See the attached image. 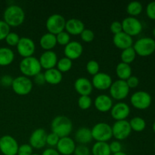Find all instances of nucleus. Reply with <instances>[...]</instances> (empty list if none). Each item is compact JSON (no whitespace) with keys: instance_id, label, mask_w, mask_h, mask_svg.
<instances>
[{"instance_id":"obj_9","label":"nucleus","mask_w":155,"mask_h":155,"mask_svg":"<svg viewBox=\"0 0 155 155\" xmlns=\"http://www.w3.org/2000/svg\"><path fill=\"white\" fill-rule=\"evenodd\" d=\"M152 101V98L148 92L145 91H137L130 97L132 105L139 110H145L150 107Z\"/></svg>"},{"instance_id":"obj_53","label":"nucleus","mask_w":155,"mask_h":155,"mask_svg":"<svg viewBox=\"0 0 155 155\" xmlns=\"http://www.w3.org/2000/svg\"><path fill=\"white\" fill-rule=\"evenodd\" d=\"M32 155H39V154H33Z\"/></svg>"},{"instance_id":"obj_51","label":"nucleus","mask_w":155,"mask_h":155,"mask_svg":"<svg viewBox=\"0 0 155 155\" xmlns=\"http://www.w3.org/2000/svg\"><path fill=\"white\" fill-rule=\"evenodd\" d=\"M152 129L153 130H154V132L155 133V121L154 122V124H153V126H152Z\"/></svg>"},{"instance_id":"obj_2","label":"nucleus","mask_w":155,"mask_h":155,"mask_svg":"<svg viewBox=\"0 0 155 155\" xmlns=\"http://www.w3.org/2000/svg\"><path fill=\"white\" fill-rule=\"evenodd\" d=\"M51 132L55 133L59 138L68 137L73 130L72 121L68 117L57 116L51 123Z\"/></svg>"},{"instance_id":"obj_50","label":"nucleus","mask_w":155,"mask_h":155,"mask_svg":"<svg viewBox=\"0 0 155 155\" xmlns=\"http://www.w3.org/2000/svg\"><path fill=\"white\" fill-rule=\"evenodd\" d=\"M113 155H128V154H126V153L124 152V151H120V152L116 153V154H114Z\"/></svg>"},{"instance_id":"obj_3","label":"nucleus","mask_w":155,"mask_h":155,"mask_svg":"<svg viewBox=\"0 0 155 155\" xmlns=\"http://www.w3.org/2000/svg\"><path fill=\"white\" fill-rule=\"evenodd\" d=\"M19 69L23 76L27 77H34L38 74L41 73L42 67L39 59L34 56L24 58L19 64Z\"/></svg>"},{"instance_id":"obj_22","label":"nucleus","mask_w":155,"mask_h":155,"mask_svg":"<svg viewBox=\"0 0 155 155\" xmlns=\"http://www.w3.org/2000/svg\"><path fill=\"white\" fill-rule=\"evenodd\" d=\"M113 42L117 48L123 50L132 47L133 45V39L124 32L114 35Z\"/></svg>"},{"instance_id":"obj_1","label":"nucleus","mask_w":155,"mask_h":155,"mask_svg":"<svg viewBox=\"0 0 155 155\" xmlns=\"http://www.w3.org/2000/svg\"><path fill=\"white\" fill-rule=\"evenodd\" d=\"M25 20L24 9L17 5L8 6L3 13V21L10 27H17L23 24Z\"/></svg>"},{"instance_id":"obj_8","label":"nucleus","mask_w":155,"mask_h":155,"mask_svg":"<svg viewBox=\"0 0 155 155\" xmlns=\"http://www.w3.org/2000/svg\"><path fill=\"white\" fill-rule=\"evenodd\" d=\"M130 90V89L125 80H117L113 82L109 89V92L112 99L121 101L128 96Z\"/></svg>"},{"instance_id":"obj_52","label":"nucleus","mask_w":155,"mask_h":155,"mask_svg":"<svg viewBox=\"0 0 155 155\" xmlns=\"http://www.w3.org/2000/svg\"><path fill=\"white\" fill-rule=\"evenodd\" d=\"M153 35H154V36L155 37V27L154 28V30H153Z\"/></svg>"},{"instance_id":"obj_44","label":"nucleus","mask_w":155,"mask_h":155,"mask_svg":"<svg viewBox=\"0 0 155 155\" xmlns=\"http://www.w3.org/2000/svg\"><path fill=\"white\" fill-rule=\"evenodd\" d=\"M146 14L151 20H155V1L151 2L146 7Z\"/></svg>"},{"instance_id":"obj_32","label":"nucleus","mask_w":155,"mask_h":155,"mask_svg":"<svg viewBox=\"0 0 155 155\" xmlns=\"http://www.w3.org/2000/svg\"><path fill=\"white\" fill-rule=\"evenodd\" d=\"M130 125L132 130H134L136 132H142L146 127V122L143 118L140 117H135L132 118L130 121Z\"/></svg>"},{"instance_id":"obj_41","label":"nucleus","mask_w":155,"mask_h":155,"mask_svg":"<svg viewBox=\"0 0 155 155\" xmlns=\"http://www.w3.org/2000/svg\"><path fill=\"white\" fill-rule=\"evenodd\" d=\"M33 148L30 146V144H23L19 145L17 155H32Z\"/></svg>"},{"instance_id":"obj_6","label":"nucleus","mask_w":155,"mask_h":155,"mask_svg":"<svg viewBox=\"0 0 155 155\" xmlns=\"http://www.w3.org/2000/svg\"><path fill=\"white\" fill-rule=\"evenodd\" d=\"M33 83L29 77L19 76L14 78L12 88L14 92L18 95H27L31 92Z\"/></svg>"},{"instance_id":"obj_29","label":"nucleus","mask_w":155,"mask_h":155,"mask_svg":"<svg viewBox=\"0 0 155 155\" xmlns=\"http://www.w3.org/2000/svg\"><path fill=\"white\" fill-rule=\"evenodd\" d=\"M92 155H110V147L107 142H96L92 147L91 150Z\"/></svg>"},{"instance_id":"obj_46","label":"nucleus","mask_w":155,"mask_h":155,"mask_svg":"<svg viewBox=\"0 0 155 155\" xmlns=\"http://www.w3.org/2000/svg\"><path fill=\"white\" fill-rule=\"evenodd\" d=\"M14 78L10 75H3L0 78V84L4 87H9L12 86L13 83Z\"/></svg>"},{"instance_id":"obj_19","label":"nucleus","mask_w":155,"mask_h":155,"mask_svg":"<svg viewBox=\"0 0 155 155\" xmlns=\"http://www.w3.org/2000/svg\"><path fill=\"white\" fill-rule=\"evenodd\" d=\"M42 68L46 70L54 68L58 63V55L54 51H45L39 58Z\"/></svg>"},{"instance_id":"obj_14","label":"nucleus","mask_w":155,"mask_h":155,"mask_svg":"<svg viewBox=\"0 0 155 155\" xmlns=\"http://www.w3.org/2000/svg\"><path fill=\"white\" fill-rule=\"evenodd\" d=\"M91 82H92L93 88L100 91L109 89L113 83L111 77L109 74L104 72H99L96 75L93 76Z\"/></svg>"},{"instance_id":"obj_21","label":"nucleus","mask_w":155,"mask_h":155,"mask_svg":"<svg viewBox=\"0 0 155 155\" xmlns=\"http://www.w3.org/2000/svg\"><path fill=\"white\" fill-rule=\"evenodd\" d=\"M74 89L76 92L82 96V95H90L93 90L92 82L86 77H80L77 78L74 82Z\"/></svg>"},{"instance_id":"obj_4","label":"nucleus","mask_w":155,"mask_h":155,"mask_svg":"<svg viewBox=\"0 0 155 155\" xmlns=\"http://www.w3.org/2000/svg\"><path fill=\"white\" fill-rule=\"evenodd\" d=\"M133 48L136 54L141 57H147L155 51V40L151 37H142L133 43Z\"/></svg>"},{"instance_id":"obj_49","label":"nucleus","mask_w":155,"mask_h":155,"mask_svg":"<svg viewBox=\"0 0 155 155\" xmlns=\"http://www.w3.org/2000/svg\"><path fill=\"white\" fill-rule=\"evenodd\" d=\"M42 155H61L58 153V151L56 149H54V148H46L45 150H44V151L42 152Z\"/></svg>"},{"instance_id":"obj_40","label":"nucleus","mask_w":155,"mask_h":155,"mask_svg":"<svg viewBox=\"0 0 155 155\" xmlns=\"http://www.w3.org/2000/svg\"><path fill=\"white\" fill-rule=\"evenodd\" d=\"M10 32V27L4 21H0V41L5 39Z\"/></svg>"},{"instance_id":"obj_34","label":"nucleus","mask_w":155,"mask_h":155,"mask_svg":"<svg viewBox=\"0 0 155 155\" xmlns=\"http://www.w3.org/2000/svg\"><path fill=\"white\" fill-rule=\"evenodd\" d=\"M79 107L82 110H87L92 106V98L89 95H82L80 96L77 101Z\"/></svg>"},{"instance_id":"obj_45","label":"nucleus","mask_w":155,"mask_h":155,"mask_svg":"<svg viewBox=\"0 0 155 155\" xmlns=\"http://www.w3.org/2000/svg\"><path fill=\"white\" fill-rule=\"evenodd\" d=\"M110 150L111 154H116V153L122 151V145L120 141H113L110 144H109Z\"/></svg>"},{"instance_id":"obj_31","label":"nucleus","mask_w":155,"mask_h":155,"mask_svg":"<svg viewBox=\"0 0 155 155\" xmlns=\"http://www.w3.org/2000/svg\"><path fill=\"white\" fill-rule=\"evenodd\" d=\"M143 10V6L142 3L137 1H133L129 3L127 6V12L130 17H134L140 15Z\"/></svg>"},{"instance_id":"obj_30","label":"nucleus","mask_w":155,"mask_h":155,"mask_svg":"<svg viewBox=\"0 0 155 155\" xmlns=\"http://www.w3.org/2000/svg\"><path fill=\"white\" fill-rule=\"evenodd\" d=\"M136 55L137 54H136L133 46L130 47L128 48H126V49L123 50L122 52H121V62L127 64H130L134 61L136 58Z\"/></svg>"},{"instance_id":"obj_13","label":"nucleus","mask_w":155,"mask_h":155,"mask_svg":"<svg viewBox=\"0 0 155 155\" xmlns=\"http://www.w3.org/2000/svg\"><path fill=\"white\" fill-rule=\"evenodd\" d=\"M16 47L18 54L23 58L33 56L36 51L35 42L29 37H21Z\"/></svg>"},{"instance_id":"obj_5","label":"nucleus","mask_w":155,"mask_h":155,"mask_svg":"<svg viewBox=\"0 0 155 155\" xmlns=\"http://www.w3.org/2000/svg\"><path fill=\"white\" fill-rule=\"evenodd\" d=\"M91 132L95 142H107L113 137L111 126L106 123H98L92 127Z\"/></svg>"},{"instance_id":"obj_17","label":"nucleus","mask_w":155,"mask_h":155,"mask_svg":"<svg viewBox=\"0 0 155 155\" xmlns=\"http://www.w3.org/2000/svg\"><path fill=\"white\" fill-rule=\"evenodd\" d=\"M83 52V45L77 41H71L64 47V50L65 57L71 59V61L76 60L81 57Z\"/></svg>"},{"instance_id":"obj_20","label":"nucleus","mask_w":155,"mask_h":155,"mask_svg":"<svg viewBox=\"0 0 155 155\" xmlns=\"http://www.w3.org/2000/svg\"><path fill=\"white\" fill-rule=\"evenodd\" d=\"M94 105L97 110L101 113L110 111L114 105L113 99L111 97L106 94H101L95 98L94 101Z\"/></svg>"},{"instance_id":"obj_28","label":"nucleus","mask_w":155,"mask_h":155,"mask_svg":"<svg viewBox=\"0 0 155 155\" xmlns=\"http://www.w3.org/2000/svg\"><path fill=\"white\" fill-rule=\"evenodd\" d=\"M132 68L130 64L120 62L116 67V74L119 80H127L132 76Z\"/></svg>"},{"instance_id":"obj_7","label":"nucleus","mask_w":155,"mask_h":155,"mask_svg":"<svg viewBox=\"0 0 155 155\" xmlns=\"http://www.w3.org/2000/svg\"><path fill=\"white\" fill-rule=\"evenodd\" d=\"M66 20L64 17L59 14H53L47 18L45 27H46L48 33L57 35L61 32L65 30Z\"/></svg>"},{"instance_id":"obj_37","label":"nucleus","mask_w":155,"mask_h":155,"mask_svg":"<svg viewBox=\"0 0 155 155\" xmlns=\"http://www.w3.org/2000/svg\"><path fill=\"white\" fill-rule=\"evenodd\" d=\"M20 39H21V37L18 33H15V32H10L6 36L5 40L9 46H17V45L19 42Z\"/></svg>"},{"instance_id":"obj_39","label":"nucleus","mask_w":155,"mask_h":155,"mask_svg":"<svg viewBox=\"0 0 155 155\" xmlns=\"http://www.w3.org/2000/svg\"><path fill=\"white\" fill-rule=\"evenodd\" d=\"M60 138L54 133H50L47 134L46 137V145H48L50 148H54L57 146L58 143L59 142Z\"/></svg>"},{"instance_id":"obj_10","label":"nucleus","mask_w":155,"mask_h":155,"mask_svg":"<svg viewBox=\"0 0 155 155\" xmlns=\"http://www.w3.org/2000/svg\"><path fill=\"white\" fill-rule=\"evenodd\" d=\"M121 23H122L123 32L132 37L140 34L143 29L142 22L138 18L134 17H127L124 18Z\"/></svg>"},{"instance_id":"obj_35","label":"nucleus","mask_w":155,"mask_h":155,"mask_svg":"<svg viewBox=\"0 0 155 155\" xmlns=\"http://www.w3.org/2000/svg\"><path fill=\"white\" fill-rule=\"evenodd\" d=\"M86 68L88 74L92 76L96 75L97 74L99 73L100 71L99 64L95 60H91L88 61L87 64H86Z\"/></svg>"},{"instance_id":"obj_18","label":"nucleus","mask_w":155,"mask_h":155,"mask_svg":"<svg viewBox=\"0 0 155 155\" xmlns=\"http://www.w3.org/2000/svg\"><path fill=\"white\" fill-rule=\"evenodd\" d=\"M75 141L71 137L61 138L56 146V150L61 155H71L74 154V150L76 148Z\"/></svg>"},{"instance_id":"obj_16","label":"nucleus","mask_w":155,"mask_h":155,"mask_svg":"<svg viewBox=\"0 0 155 155\" xmlns=\"http://www.w3.org/2000/svg\"><path fill=\"white\" fill-rule=\"evenodd\" d=\"M130 114V107L127 103L118 102L114 104L110 110V115L116 121L125 120Z\"/></svg>"},{"instance_id":"obj_38","label":"nucleus","mask_w":155,"mask_h":155,"mask_svg":"<svg viewBox=\"0 0 155 155\" xmlns=\"http://www.w3.org/2000/svg\"><path fill=\"white\" fill-rule=\"evenodd\" d=\"M80 36L82 41H83L84 42H87V43L92 42L95 39V33L90 29L85 28V30L82 32Z\"/></svg>"},{"instance_id":"obj_36","label":"nucleus","mask_w":155,"mask_h":155,"mask_svg":"<svg viewBox=\"0 0 155 155\" xmlns=\"http://www.w3.org/2000/svg\"><path fill=\"white\" fill-rule=\"evenodd\" d=\"M56 39H57V44L66 46L71 42V35L64 30L56 35Z\"/></svg>"},{"instance_id":"obj_15","label":"nucleus","mask_w":155,"mask_h":155,"mask_svg":"<svg viewBox=\"0 0 155 155\" xmlns=\"http://www.w3.org/2000/svg\"><path fill=\"white\" fill-rule=\"evenodd\" d=\"M47 133L45 130L39 128L31 133L29 139V144L35 149H41L46 145Z\"/></svg>"},{"instance_id":"obj_42","label":"nucleus","mask_w":155,"mask_h":155,"mask_svg":"<svg viewBox=\"0 0 155 155\" xmlns=\"http://www.w3.org/2000/svg\"><path fill=\"white\" fill-rule=\"evenodd\" d=\"M91 151L86 145H79L76 146L74 150V155H90Z\"/></svg>"},{"instance_id":"obj_27","label":"nucleus","mask_w":155,"mask_h":155,"mask_svg":"<svg viewBox=\"0 0 155 155\" xmlns=\"http://www.w3.org/2000/svg\"><path fill=\"white\" fill-rule=\"evenodd\" d=\"M14 60H15V53L13 50L8 47L0 48V66H8L13 63Z\"/></svg>"},{"instance_id":"obj_33","label":"nucleus","mask_w":155,"mask_h":155,"mask_svg":"<svg viewBox=\"0 0 155 155\" xmlns=\"http://www.w3.org/2000/svg\"><path fill=\"white\" fill-rule=\"evenodd\" d=\"M73 62L71 59L68 58L66 57H64L62 58L59 59L58 61V63L56 67L57 69L60 71L61 73H67L72 68Z\"/></svg>"},{"instance_id":"obj_11","label":"nucleus","mask_w":155,"mask_h":155,"mask_svg":"<svg viewBox=\"0 0 155 155\" xmlns=\"http://www.w3.org/2000/svg\"><path fill=\"white\" fill-rule=\"evenodd\" d=\"M111 128L113 137L120 142L127 139L132 133V129L130 127V123L127 120L116 121L113 124Z\"/></svg>"},{"instance_id":"obj_12","label":"nucleus","mask_w":155,"mask_h":155,"mask_svg":"<svg viewBox=\"0 0 155 155\" xmlns=\"http://www.w3.org/2000/svg\"><path fill=\"white\" fill-rule=\"evenodd\" d=\"M19 148L16 139L9 135L0 138V151L3 155H17Z\"/></svg>"},{"instance_id":"obj_43","label":"nucleus","mask_w":155,"mask_h":155,"mask_svg":"<svg viewBox=\"0 0 155 155\" xmlns=\"http://www.w3.org/2000/svg\"><path fill=\"white\" fill-rule=\"evenodd\" d=\"M110 32H111L114 35H116L121 33V32H123L122 23L117 21H113V22L110 24Z\"/></svg>"},{"instance_id":"obj_24","label":"nucleus","mask_w":155,"mask_h":155,"mask_svg":"<svg viewBox=\"0 0 155 155\" xmlns=\"http://www.w3.org/2000/svg\"><path fill=\"white\" fill-rule=\"evenodd\" d=\"M74 138L76 142H78L80 145H86L93 140L91 130L87 127H80V129H78L75 133Z\"/></svg>"},{"instance_id":"obj_54","label":"nucleus","mask_w":155,"mask_h":155,"mask_svg":"<svg viewBox=\"0 0 155 155\" xmlns=\"http://www.w3.org/2000/svg\"><path fill=\"white\" fill-rule=\"evenodd\" d=\"M154 149H155V141H154Z\"/></svg>"},{"instance_id":"obj_26","label":"nucleus","mask_w":155,"mask_h":155,"mask_svg":"<svg viewBox=\"0 0 155 155\" xmlns=\"http://www.w3.org/2000/svg\"><path fill=\"white\" fill-rule=\"evenodd\" d=\"M44 74L45 83L50 85H58L62 81L63 75L57 68H52V69L46 70Z\"/></svg>"},{"instance_id":"obj_25","label":"nucleus","mask_w":155,"mask_h":155,"mask_svg":"<svg viewBox=\"0 0 155 155\" xmlns=\"http://www.w3.org/2000/svg\"><path fill=\"white\" fill-rule=\"evenodd\" d=\"M39 45L45 51H51L57 45L56 36L50 33H45L39 39Z\"/></svg>"},{"instance_id":"obj_47","label":"nucleus","mask_w":155,"mask_h":155,"mask_svg":"<svg viewBox=\"0 0 155 155\" xmlns=\"http://www.w3.org/2000/svg\"><path fill=\"white\" fill-rule=\"evenodd\" d=\"M127 85H128L129 88L130 89H134V88H136L139 84V79L136 76H133L132 75L131 77H129L127 80Z\"/></svg>"},{"instance_id":"obj_48","label":"nucleus","mask_w":155,"mask_h":155,"mask_svg":"<svg viewBox=\"0 0 155 155\" xmlns=\"http://www.w3.org/2000/svg\"><path fill=\"white\" fill-rule=\"evenodd\" d=\"M34 79V83H36V85H39V86H42L45 83V77H44V74L42 73H39L37 75L33 77Z\"/></svg>"},{"instance_id":"obj_23","label":"nucleus","mask_w":155,"mask_h":155,"mask_svg":"<svg viewBox=\"0 0 155 155\" xmlns=\"http://www.w3.org/2000/svg\"><path fill=\"white\" fill-rule=\"evenodd\" d=\"M85 30L84 23L77 18H71L66 21L65 30L67 33L73 36H77L81 34Z\"/></svg>"}]
</instances>
